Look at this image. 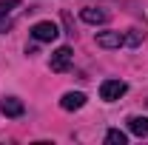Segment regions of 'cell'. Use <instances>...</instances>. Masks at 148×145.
I'll list each match as a JSON object with an SVG mask.
<instances>
[{"label":"cell","instance_id":"cell-9","mask_svg":"<svg viewBox=\"0 0 148 145\" xmlns=\"http://www.w3.org/2000/svg\"><path fill=\"white\" fill-rule=\"evenodd\" d=\"M128 131L134 137L145 140L148 137V117H128Z\"/></svg>","mask_w":148,"mask_h":145},{"label":"cell","instance_id":"cell-3","mask_svg":"<svg viewBox=\"0 0 148 145\" xmlns=\"http://www.w3.org/2000/svg\"><path fill=\"white\" fill-rule=\"evenodd\" d=\"M71 60H74V51L69 49V46H60L54 54H51V71H69V66H71Z\"/></svg>","mask_w":148,"mask_h":145},{"label":"cell","instance_id":"cell-8","mask_svg":"<svg viewBox=\"0 0 148 145\" xmlns=\"http://www.w3.org/2000/svg\"><path fill=\"white\" fill-rule=\"evenodd\" d=\"M0 111L6 114V117H23V103H20L17 97H6L3 103H0Z\"/></svg>","mask_w":148,"mask_h":145},{"label":"cell","instance_id":"cell-4","mask_svg":"<svg viewBox=\"0 0 148 145\" xmlns=\"http://www.w3.org/2000/svg\"><path fill=\"white\" fill-rule=\"evenodd\" d=\"M97 46L100 49H120V46H125V34L123 31H100Z\"/></svg>","mask_w":148,"mask_h":145},{"label":"cell","instance_id":"cell-10","mask_svg":"<svg viewBox=\"0 0 148 145\" xmlns=\"http://www.w3.org/2000/svg\"><path fill=\"white\" fill-rule=\"evenodd\" d=\"M106 142H108V145H125V142H128V137H125L120 128H111L108 134H106Z\"/></svg>","mask_w":148,"mask_h":145},{"label":"cell","instance_id":"cell-6","mask_svg":"<svg viewBox=\"0 0 148 145\" xmlns=\"http://www.w3.org/2000/svg\"><path fill=\"white\" fill-rule=\"evenodd\" d=\"M80 17H83V23L100 26V23H106V20H108V12H103V9H97V6H86V9L80 12Z\"/></svg>","mask_w":148,"mask_h":145},{"label":"cell","instance_id":"cell-7","mask_svg":"<svg viewBox=\"0 0 148 145\" xmlns=\"http://www.w3.org/2000/svg\"><path fill=\"white\" fill-rule=\"evenodd\" d=\"M20 6H23L20 0H0V31H6V29H9L6 17H9V14H14Z\"/></svg>","mask_w":148,"mask_h":145},{"label":"cell","instance_id":"cell-1","mask_svg":"<svg viewBox=\"0 0 148 145\" xmlns=\"http://www.w3.org/2000/svg\"><path fill=\"white\" fill-rule=\"evenodd\" d=\"M32 37H34L37 43H54L57 37H60V29H57V23L51 20H40L32 26Z\"/></svg>","mask_w":148,"mask_h":145},{"label":"cell","instance_id":"cell-2","mask_svg":"<svg viewBox=\"0 0 148 145\" xmlns=\"http://www.w3.org/2000/svg\"><path fill=\"white\" fill-rule=\"evenodd\" d=\"M125 91H128V85H125L123 80H103V85H100V97H103L106 103H114V100H120Z\"/></svg>","mask_w":148,"mask_h":145},{"label":"cell","instance_id":"cell-11","mask_svg":"<svg viewBox=\"0 0 148 145\" xmlns=\"http://www.w3.org/2000/svg\"><path fill=\"white\" fill-rule=\"evenodd\" d=\"M143 40H145V31H140V29H128V34H125V46L134 49V46H140Z\"/></svg>","mask_w":148,"mask_h":145},{"label":"cell","instance_id":"cell-5","mask_svg":"<svg viewBox=\"0 0 148 145\" xmlns=\"http://www.w3.org/2000/svg\"><path fill=\"white\" fill-rule=\"evenodd\" d=\"M83 105H86V94L83 91H69L60 100V108H66V111H80Z\"/></svg>","mask_w":148,"mask_h":145}]
</instances>
